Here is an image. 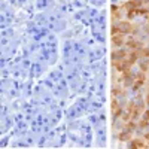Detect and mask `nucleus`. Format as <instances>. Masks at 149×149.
<instances>
[{"mask_svg": "<svg viewBox=\"0 0 149 149\" xmlns=\"http://www.w3.org/2000/svg\"><path fill=\"white\" fill-rule=\"evenodd\" d=\"M112 112H113V116L118 118L121 115V107H119V103L116 100H113V103H112Z\"/></svg>", "mask_w": 149, "mask_h": 149, "instance_id": "f257e3e1", "label": "nucleus"}, {"mask_svg": "<svg viewBox=\"0 0 149 149\" xmlns=\"http://www.w3.org/2000/svg\"><path fill=\"white\" fill-rule=\"evenodd\" d=\"M119 140H122V142L130 140V131H128V130H125L124 133H121V134H119Z\"/></svg>", "mask_w": 149, "mask_h": 149, "instance_id": "f03ea898", "label": "nucleus"}, {"mask_svg": "<svg viewBox=\"0 0 149 149\" xmlns=\"http://www.w3.org/2000/svg\"><path fill=\"white\" fill-rule=\"evenodd\" d=\"M131 146H133V148H143V146H145V143H143L140 139H136V140H133V142H131Z\"/></svg>", "mask_w": 149, "mask_h": 149, "instance_id": "7ed1b4c3", "label": "nucleus"}, {"mask_svg": "<svg viewBox=\"0 0 149 149\" xmlns=\"http://www.w3.org/2000/svg\"><path fill=\"white\" fill-rule=\"evenodd\" d=\"M143 119H146V121L149 122V110H146V112H145V116H143Z\"/></svg>", "mask_w": 149, "mask_h": 149, "instance_id": "20e7f679", "label": "nucleus"}]
</instances>
